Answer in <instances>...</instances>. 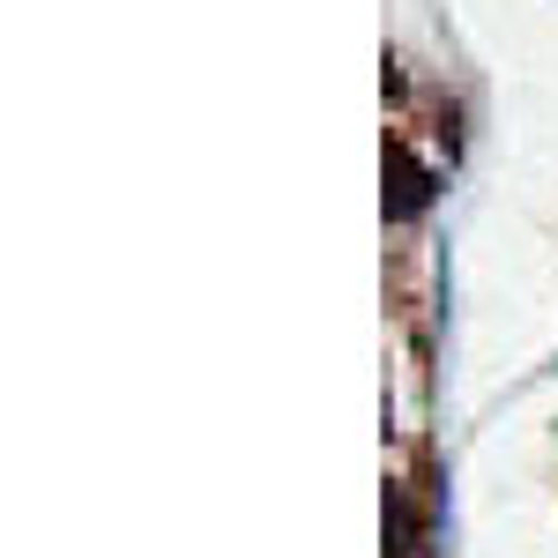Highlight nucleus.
<instances>
[{
	"label": "nucleus",
	"instance_id": "obj_1",
	"mask_svg": "<svg viewBox=\"0 0 558 558\" xmlns=\"http://www.w3.org/2000/svg\"><path fill=\"white\" fill-rule=\"evenodd\" d=\"M387 186H395V194H387V216H417L432 202V172L402 149V142H387Z\"/></svg>",
	"mask_w": 558,
	"mask_h": 558
}]
</instances>
